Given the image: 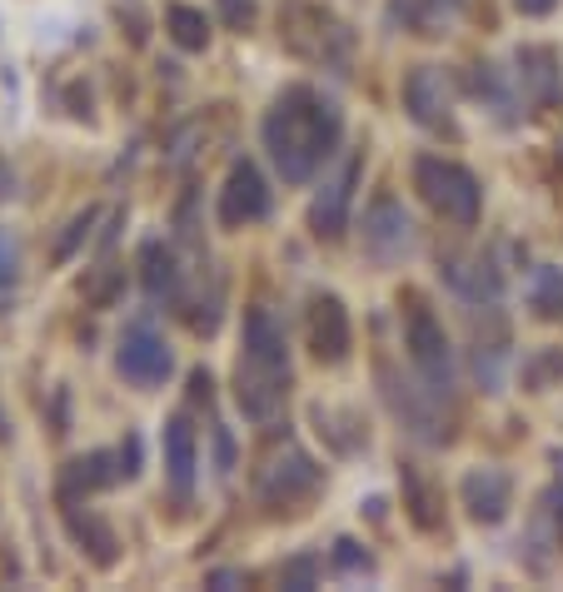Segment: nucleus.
I'll list each match as a JSON object with an SVG mask.
<instances>
[{"label": "nucleus", "mask_w": 563, "mask_h": 592, "mask_svg": "<svg viewBox=\"0 0 563 592\" xmlns=\"http://www.w3.org/2000/svg\"><path fill=\"white\" fill-rule=\"evenodd\" d=\"M264 150H270L274 170L284 184H309L319 174V164L339 150L345 140V115L329 95H319L315 86H290L270 105L260 125Z\"/></svg>", "instance_id": "f257e3e1"}, {"label": "nucleus", "mask_w": 563, "mask_h": 592, "mask_svg": "<svg viewBox=\"0 0 563 592\" xmlns=\"http://www.w3.org/2000/svg\"><path fill=\"white\" fill-rule=\"evenodd\" d=\"M290 399V344L270 309H245V334H239L235 364V403L249 423H274Z\"/></svg>", "instance_id": "f03ea898"}, {"label": "nucleus", "mask_w": 563, "mask_h": 592, "mask_svg": "<svg viewBox=\"0 0 563 592\" xmlns=\"http://www.w3.org/2000/svg\"><path fill=\"white\" fill-rule=\"evenodd\" d=\"M280 45L309 65L339 70V76L354 65V31L335 11L315 5V0H290L280 11Z\"/></svg>", "instance_id": "7ed1b4c3"}, {"label": "nucleus", "mask_w": 563, "mask_h": 592, "mask_svg": "<svg viewBox=\"0 0 563 592\" xmlns=\"http://www.w3.org/2000/svg\"><path fill=\"white\" fill-rule=\"evenodd\" d=\"M414 190H419L424 205H429L433 215H444L449 225H459V229L478 225L484 190H478V180L464 164L444 160V155H419V160H414Z\"/></svg>", "instance_id": "20e7f679"}, {"label": "nucleus", "mask_w": 563, "mask_h": 592, "mask_svg": "<svg viewBox=\"0 0 563 592\" xmlns=\"http://www.w3.org/2000/svg\"><path fill=\"white\" fill-rule=\"evenodd\" d=\"M404 349H409L414 374H419L439 399H449V394H454V349H449L444 323L433 319V309L419 294L404 299Z\"/></svg>", "instance_id": "39448f33"}, {"label": "nucleus", "mask_w": 563, "mask_h": 592, "mask_svg": "<svg viewBox=\"0 0 563 592\" xmlns=\"http://www.w3.org/2000/svg\"><path fill=\"white\" fill-rule=\"evenodd\" d=\"M315 488H319V464L300 448V443H284L280 453H270L260 464V474H255V493H260V503L274 508V513L304 503Z\"/></svg>", "instance_id": "423d86ee"}, {"label": "nucleus", "mask_w": 563, "mask_h": 592, "mask_svg": "<svg viewBox=\"0 0 563 592\" xmlns=\"http://www.w3.org/2000/svg\"><path fill=\"white\" fill-rule=\"evenodd\" d=\"M115 368H120V378H131L135 388H160L165 378L174 374V354L150 323L135 319V323H125V334H120V344H115Z\"/></svg>", "instance_id": "0eeeda50"}, {"label": "nucleus", "mask_w": 563, "mask_h": 592, "mask_svg": "<svg viewBox=\"0 0 563 592\" xmlns=\"http://www.w3.org/2000/svg\"><path fill=\"white\" fill-rule=\"evenodd\" d=\"M404 110H409L424 129H433V135H459L454 90H449L439 65H414L409 70V80H404Z\"/></svg>", "instance_id": "6e6552de"}, {"label": "nucleus", "mask_w": 563, "mask_h": 592, "mask_svg": "<svg viewBox=\"0 0 563 592\" xmlns=\"http://www.w3.org/2000/svg\"><path fill=\"white\" fill-rule=\"evenodd\" d=\"M359 174H364V155L349 150L345 160H339V170L325 180V190L315 194V205H309V229H315L319 239H339L349 229V205H354Z\"/></svg>", "instance_id": "1a4fd4ad"}, {"label": "nucleus", "mask_w": 563, "mask_h": 592, "mask_svg": "<svg viewBox=\"0 0 563 592\" xmlns=\"http://www.w3.org/2000/svg\"><path fill=\"white\" fill-rule=\"evenodd\" d=\"M409 249H414V219L404 215L394 194H380L364 215V254L374 264H399Z\"/></svg>", "instance_id": "9d476101"}, {"label": "nucleus", "mask_w": 563, "mask_h": 592, "mask_svg": "<svg viewBox=\"0 0 563 592\" xmlns=\"http://www.w3.org/2000/svg\"><path fill=\"white\" fill-rule=\"evenodd\" d=\"M270 215V184H264L260 164L255 160H235L225 190H219V225L225 229H245V225H260Z\"/></svg>", "instance_id": "9b49d317"}, {"label": "nucleus", "mask_w": 563, "mask_h": 592, "mask_svg": "<svg viewBox=\"0 0 563 592\" xmlns=\"http://www.w3.org/2000/svg\"><path fill=\"white\" fill-rule=\"evenodd\" d=\"M354 349V329H349V309L339 294H315L309 299V354L319 364H345Z\"/></svg>", "instance_id": "f8f14e48"}, {"label": "nucleus", "mask_w": 563, "mask_h": 592, "mask_svg": "<svg viewBox=\"0 0 563 592\" xmlns=\"http://www.w3.org/2000/svg\"><path fill=\"white\" fill-rule=\"evenodd\" d=\"M60 517H66L70 543H76V548L86 553L95 568H115V562H120V538H115V528H110L95 508H86L80 498H60Z\"/></svg>", "instance_id": "ddd939ff"}, {"label": "nucleus", "mask_w": 563, "mask_h": 592, "mask_svg": "<svg viewBox=\"0 0 563 592\" xmlns=\"http://www.w3.org/2000/svg\"><path fill=\"white\" fill-rule=\"evenodd\" d=\"M195 474H200V443H195V429L184 413H174L165 423V478H170V493L174 503H190L195 498Z\"/></svg>", "instance_id": "4468645a"}, {"label": "nucleus", "mask_w": 563, "mask_h": 592, "mask_svg": "<svg viewBox=\"0 0 563 592\" xmlns=\"http://www.w3.org/2000/svg\"><path fill=\"white\" fill-rule=\"evenodd\" d=\"M459 498H464L469 517L474 523H504L509 517V503H514V483L504 468H469L464 483H459Z\"/></svg>", "instance_id": "2eb2a0df"}, {"label": "nucleus", "mask_w": 563, "mask_h": 592, "mask_svg": "<svg viewBox=\"0 0 563 592\" xmlns=\"http://www.w3.org/2000/svg\"><path fill=\"white\" fill-rule=\"evenodd\" d=\"M140 280H145V294H150L155 304H184V264L180 254H174L170 244H160V239H150V244L140 249Z\"/></svg>", "instance_id": "dca6fc26"}, {"label": "nucleus", "mask_w": 563, "mask_h": 592, "mask_svg": "<svg viewBox=\"0 0 563 592\" xmlns=\"http://www.w3.org/2000/svg\"><path fill=\"white\" fill-rule=\"evenodd\" d=\"M444 280L464 294L469 304H498L504 294V274L494 270V259L488 254H444Z\"/></svg>", "instance_id": "f3484780"}, {"label": "nucleus", "mask_w": 563, "mask_h": 592, "mask_svg": "<svg viewBox=\"0 0 563 592\" xmlns=\"http://www.w3.org/2000/svg\"><path fill=\"white\" fill-rule=\"evenodd\" d=\"M519 86H523V100L529 105H553L559 100V90H563V80H559V55L549 50V45H523L519 55Z\"/></svg>", "instance_id": "a211bd4d"}, {"label": "nucleus", "mask_w": 563, "mask_h": 592, "mask_svg": "<svg viewBox=\"0 0 563 592\" xmlns=\"http://www.w3.org/2000/svg\"><path fill=\"white\" fill-rule=\"evenodd\" d=\"M399 488H404V513H409L414 528L433 533L439 523H444V498H439L433 478L424 474L419 464H404V468H399Z\"/></svg>", "instance_id": "6ab92c4d"}, {"label": "nucleus", "mask_w": 563, "mask_h": 592, "mask_svg": "<svg viewBox=\"0 0 563 592\" xmlns=\"http://www.w3.org/2000/svg\"><path fill=\"white\" fill-rule=\"evenodd\" d=\"M120 458L115 453H86V458H70L66 468H60V498H86V493H100V488L120 483Z\"/></svg>", "instance_id": "aec40b11"}, {"label": "nucleus", "mask_w": 563, "mask_h": 592, "mask_svg": "<svg viewBox=\"0 0 563 592\" xmlns=\"http://www.w3.org/2000/svg\"><path fill=\"white\" fill-rule=\"evenodd\" d=\"M165 31H170V41L190 55L210 45V21H205V11H195V5H170V11H165Z\"/></svg>", "instance_id": "412c9836"}, {"label": "nucleus", "mask_w": 563, "mask_h": 592, "mask_svg": "<svg viewBox=\"0 0 563 592\" xmlns=\"http://www.w3.org/2000/svg\"><path fill=\"white\" fill-rule=\"evenodd\" d=\"M399 11L419 35H439L459 15V0H399Z\"/></svg>", "instance_id": "4be33fe9"}, {"label": "nucleus", "mask_w": 563, "mask_h": 592, "mask_svg": "<svg viewBox=\"0 0 563 592\" xmlns=\"http://www.w3.org/2000/svg\"><path fill=\"white\" fill-rule=\"evenodd\" d=\"M529 304H533V314H539V319H563V270H553V264L533 270Z\"/></svg>", "instance_id": "5701e85b"}, {"label": "nucleus", "mask_w": 563, "mask_h": 592, "mask_svg": "<svg viewBox=\"0 0 563 592\" xmlns=\"http://www.w3.org/2000/svg\"><path fill=\"white\" fill-rule=\"evenodd\" d=\"M15 280H21V244H15V235L0 229V299H11Z\"/></svg>", "instance_id": "b1692460"}, {"label": "nucleus", "mask_w": 563, "mask_h": 592, "mask_svg": "<svg viewBox=\"0 0 563 592\" xmlns=\"http://www.w3.org/2000/svg\"><path fill=\"white\" fill-rule=\"evenodd\" d=\"M95 219H100V209H86V215H76V219H70L66 239H60V244H55V264H66V259L76 254L80 244H86V239H90V225H95Z\"/></svg>", "instance_id": "393cba45"}, {"label": "nucleus", "mask_w": 563, "mask_h": 592, "mask_svg": "<svg viewBox=\"0 0 563 592\" xmlns=\"http://www.w3.org/2000/svg\"><path fill=\"white\" fill-rule=\"evenodd\" d=\"M559 374H563V354H559V349H549V354H539L529 368H523V384H529V388H543L549 378H559Z\"/></svg>", "instance_id": "a878e982"}, {"label": "nucleus", "mask_w": 563, "mask_h": 592, "mask_svg": "<svg viewBox=\"0 0 563 592\" xmlns=\"http://www.w3.org/2000/svg\"><path fill=\"white\" fill-rule=\"evenodd\" d=\"M335 562H339V572H374V558H369L359 543H349V538L335 543Z\"/></svg>", "instance_id": "bb28decb"}, {"label": "nucleus", "mask_w": 563, "mask_h": 592, "mask_svg": "<svg viewBox=\"0 0 563 592\" xmlns=\"http://www.w3.org/2000/svg\"><path fill=\"white\" fill-rule=\"evenodd\" d=\"M219 11H225V21L235 25V31H249V25H255V0H219Z\"/></svg>", "instance_id": "cd10ccee"}, {"label": "nucleus", "mask_w": 563, "mask_h": 592, "mask_svg": "<svg viewBox=\"0 0 563 592\" xmlns=\"http://www.w3.org/2000/svg\"><path fill=\"white\" fill-rule=\"evenodd\" d=\"M115 458H120V478H135V474H140V439L131 433V439H125V448H120Z\"/></svg>", "instance_id": "c85d7f7f"}, {"label": "nucleus", "mask_w": 563, "mask_h": 592, "mask_svg": "<svg viewBox=\"0 0 563 592\" xmlns=\"http://www.w3.org/2000/svg\"><path fill=\"white\" fill-rule=\"evenodd\" d=\"M309 582H315V562L309 558H300V562L284 568V588H309Z\"/></svg>", "instance_id": "c756f323"}, {"label": "nucleus", "mask_w": 563, "mask_h": 592, "mask_svg": "<svg viewBox=\"0 0 563 592\" xmlns=\"http://www.w3.org/2000/svg\"><path fill=\"white\" fill-rule=\"evenodd\" d=\"M559 0H514V11L519 15H529V21H539V15H549Z\"/></svg>", "instance_id": "7c9ffc66"}, {"label": "nucleus", "mask_w": 563, "mask_h": 592, "mask_svg": "<svg viewBox=\"0 0 563 592\" xmlns=\"http://www.w3.org/2000/svg\"><path fill=\"white\" fill-rule=\"evenodd\" d=\"M11 194H15V174H11V164L0 160V205H5Z\"/></svg>", "instance_id": "2f4dec72"}, {"label": "nucleus", "mask_w": 563, "mask_h": 592, "mask_svg": "<svg viewBox=\"0 0 563 592\" xmlns=\"http://www.w3.org/2000/svg\"><path fill=\"white\" fill-rule=\"evenodd\" d=\"M190 394H195V399H210V374H205V368L190 374Z\"/></svg>", "instance_id": "473e14b6"}, {"label": "nucleus", "mask_w": 563, "mask_h": 592, "mask_svg": "<svg viewBox=\"0 0 563 592\" xmlns=\"http://www.w3.org/2000/svg\"><path fill=\"white\" fill-rule=\"evenodd\" d=\"M210 588H239V572H225V568L210 572Z\"/></svg>", "instance_id": "72a5a7b5"}, {"label": "nucleus", "mask_w": 563, "mask_h": 592, "mask_svg": "<svg viewBox=\"0 0 563 592\" xmlns=\"http://www.w3.org/2000/svg\"><path fill=\"white\" fill-rule=\"evenodd\" d=\"M0 443H11V419H5V409H0Z\"/></svg>", "instance_id": "f704fd0d"}, {"label": "nucleus", "mask_w": 563, "mask_h": 592, "mask_svg": "<svg viewBox=\"0 0 563 592\" xmlns=\"http://www.w3.org/2000/svg\"><path fill=\"white\" fill-rule=\"evenodd\" d=\"M559 533H563V508H559Z\"/></svg>", "instance_id": "c9c22d12"}]
</instances>
